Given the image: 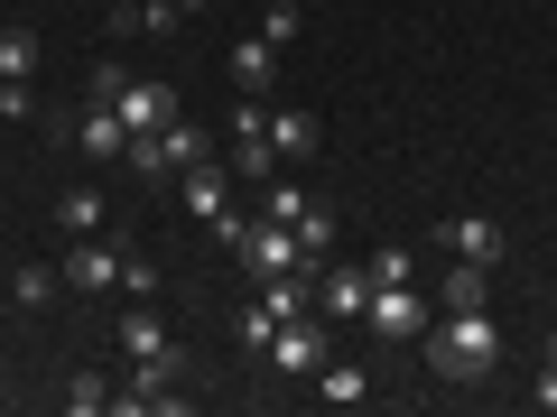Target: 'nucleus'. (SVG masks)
<instances>
[{
  "instance_id": "1",
  "label": "nucleus",
  "mask_w": 557,
  "mask_h": 417,
  "mask_svg": "<svg viewBox=\"0 0 557 417\" xmlns=\"http://www.w3.org/2000/svg\"><path fill=\"white\" fill-rule=\"evenodd\" d=\"M428 371L446 380V390H465V380H483L502 362V325H493V306H446V325H428Z\"/></svg>"
},
{
  "instance_id": "2",
  "label": "nucleus",
  "mask_w": 557,
  "mask_h": 417,
  "mask_svg": "<svg viewBox=\"0 0 557 417\" xmlns=\"http://www.w3.org/2000/svg\"><path fill=\"white\" fill-rule=\"evenodd\" d=\"M121 159H131V177H139V186H177L186 167L205 159V130L177 112V121H159V130H139L131 149H121Z\"/></svg>"
},
{
  "instance_id": "3",
  "label": "nucleus",
  "mask_w": 557,
  "mask_h": 417,
  "mask_svg": "<svg viewBox=\"0 0 557 417\" xmlns=\"http://www.w3.org/2000/svg\"><path fill=\"white\" fill-rule=\"evenodd\" d=\"M233 260H242V269H251V278H298V269H325V260L317 251H307V241L298 232H288V223H242V241H233Z\"/></svg>"
},
{
  "instance_id": "4",
  "label": "nucleus",
  "mask_w": 557,
  "mask_h": 417,
  "mask_svg": "<svg viewBox=\"0 0 557 417\" xmlns=\"http://www.w3.org/2000/svg\"><path fill=\"white\" fill-rule=\"evenodd\" d=\"M270 362H278V380H317L325 362H335V343H325V316H288L270 334Z\"/></svg>"
},
{
  "instance_id": "5",
  "label": "nucleus",
  "mask_w": 557,
  "mask_h": 417,
  "mask_svg": "<svg viewBox=\"0 0 557 417\" xmlns=\"http://www.w3.org/2000/svg\"><path fill=\"white\" fill-rule=\"evenodd\" d=\"M260 130H270V159L278 167H307V159H317V112H298V102H260Z\"/></svg>"
},
{
  "instance_id": "6",
  "label": "nucleus",
  "mask_w": 557,
  "mask_h": 417,
  "mask_svg": "<svg viewBox=\"0 0 557 417\" xmlns=\"http://www.w3.org/2000/svg\"><path fill=\"white\" fill-rule=\"evenodd\" d=\"M317 316L335 325V316H372V269L362 260H325L317 269Z\"/></svg>"
},
{
  "instance_id": "7",
  "label": "nucleus",
  "mask_w": 557,
  "mask_h": 417,
  "mask_svg": "<svg viewBox=\"0 0 557 417\" xmlns=\"http://www.w3.org/2000/svg\"><path fill=\"white\" fill-rule=\"evenodd\" d=\"M362 325H372L381 343H418L428 334V298H418V288H372V316Z\"/></svg>"
},
{
  "instance_id": "8",
  "label": "nucleus",
  "mask_w": 557,
  "mask_h": 417,
  "mask_svg": "<svg viewBox=\"0 0 557 417\" xmlns=\"http://www.w3.org/2000/svg\"><path fill=\"white\" fill-rule=\"evenodd\" d=\"M65 288H84V298H102V288H121V251L102 232L65 241Z\"/></svg>"
},
{
  "instance_id": "9",
  "label": "nucleus",
  "mask_w": 557,
  "mask_h": 417,
  "mask_svg": "<svg viewBox=\"0 0 557 417\" xmlns=\"http://www.w3.org/2000/svg\"><path fill=\"white\" fill-rule=\"evenodd\" d=\"M428 241H446V260H474V269H502V223H483V214H456V223H437Z\"/></svg>"
},
{
  "instance_id": "10",
  "label": "nucleus",
  "mask_w": 557,
  "mask_h": 417,
  "mask_svg": "<svg viewBox=\"0 0 557 417\" xmlns=\"http://www.w3.org/2000/svg\"><path fill=\"white\" fill-rule=\"evenodd\" d=\"M233 93H242V102H270V93H278V47L260 38V28L233 47Z\"/></svg>"
},
{
  "instance_id": "11",
  "label": "nucleus",
  "mask_w": 557,
  "mask_h": 417,
  "mask_svg": "<svg viewBox=\"0 0 557 417\" xmlns=\"http://www.w3.org/2000/svg\"><path fill=\"white\" fill-rule=\"evenodd\" d=\"M75 149L84 159H121V149H131V130H121V112L102 93H84V112H75Z\"/></svg>"
},
{
  "instance_id": "12",
  "label": "nucleus",
  "mask_w": 557,
  "mask_h": 417,
  "mask_svg": "<svg viewBox=\"0 0 557 417\" xmlns=\"http://www.w3.org/2000/svg\"><path fill=\"white\" fill-rule=\"evenodd\" d=\"M112 334H121V353H131V362H186L177 343H168V325L149 316V298H131V316H121Z\"/></svg>"
},
{
  "instance_id": "13",
  "label": "nucleus",
  "mask_w": 557,
  "mask_h": 417,
  "mask_svg": "<svg viewBox=\"0 0 557 417\" xmlns=\"http://www.w3.org/2000/svg\"><path fill=\"white\" fill-rule=\"evenodd\" d=\"M233 177H278L270 130H260V102H242V112H233Z\"/></svg>"
},
{
  "instance_id": "14",
  "label": "nucleus",
  "mask_w": 557,
  "mask_h": 417,
  "mask_svg": "<svg viewBox=\"0 0 557 417\" xmlns=\"http://www.w3.org/2000/svg\"><path fill=\"white\" fill-rule=\"evenodd\" d=\"M177 195H186V214H196V223L233 214V186H223V167H214V159H196V167H186V177H177Z\"/></svg>"
},
{
  "instance_id": "15",
  "label": "nucleus",
  "mask_w": 557,
  "mask_h": 417,
  "mask_svg": "<svg viewBox=\"0 0 557 417\" xmlns=\"http://www.w3.org/2000/svg\"><path fill=\"white\" fill-rule=\"evenodd\" d=\"M28 75H38V28L0 20V84H28Z\"/></svg>"
},
{
  "instance_id": "16",
  "label": "nucleus",
  "mask_w": 557,
  "mask_h": 417,
  "mask_svg": "<svg viewBox=\"0 0 557 417\" xmlns=\"http://www.w3.org/2000/svg\"><path fill=\"white\" fill-rule=\"evenodd\" d=\"M307 204H317V195H307L298 177H260V223H288V232H298Z\"/></svg>"
},
{
  "instance_id": "17",
  "label": "nucleus",
  "mask_w": 557,
  "mask_h": 417,
  "mask_svg": "<svg viewBox=\"0 0 557 417\" xmlns=\"http://www.w3.org/2000/svg\"><path fill=\"white\" fill-rule=\"evenodd\" d=\"M317 399H325V408H362V399H372V371H362V362H325Z\"/></svg>"
},
{
  "instance_id": "18",
  "label": "nucleus",
  "mask_w": 557,
  "mask_h": 417,
  "mask_svg": "<svg viewBox=\"0 0 557 417\" xmlns=\"http://www.w3.org/2000/svg\"><path fill=\"white\" fill-rule=\"evenodd\" d=\"M57 232H65V241L102 232V195H94V186H57Z\"/></svg>"
},
{
  "instance_id": "19",
  "label": "nucleus",
  "mask_w": 557,
  "mask_h": 417,
  "mask_svg": "<svg viewBox=\"0 0 557 417\" xmlns=\"http://www.w3.org/2000/svg\"><path fill=\"white\" fill-rule=\"evenodd\" d=\"M437 306H493V269H474V260H456L437 288Z\"/></svg>"
},
{
  "instance_id": "20",
  "label": "nucleus",
  "mask_w": 557,
  "mask_h": 417,
  "mask_svg": "<svg viewBox=\"0 0 557 417\" xmlns=\"http://www.w3.org/2000/svg\"><path fill=\"white\" fill-rule=\"evenodd\" d=\"M260 38H270V47H298V28H307V10H298V0H270V10H260Z\"/></svg>"
},
{
  "instance_id": "21",
  "label": "nucleus",
  "mask_w": 557,
  "mask_h": 417,
  "mask_svg": "<svg viewBox=\"0 0 557 417\" xmlns=\"http://www.w3.org/2000/svg\"><path fill=\"white\" fill-rule=\"evenodd\" d=\"M362 269H372V288H409V278H418V260L399 251V241H381V251L362 260Z\"/></svg>"
},
{
  "instance_id": "22",
  "label": "nucleus",
  "mask_w": 557,
  "mask_h": 417,
  "mask_svg": "<svg viewBox=\"0 0 557 417\" xmlns=\"http://www.w3.org/2000/svg\"><path fill=\"white\" fill-rule=\"evenodd\" d=\"M65 408H75V417H102V408H112V380H102V371H75V380H65Z\"/></svg>"
},
{
  "instance_id": "23",
  "label": "nucleus",
  "mask_w": 557,
  "mask_h": 417,
  "mask_svg": "<svg viewBox=\"0 0 557 417\" xmlns=\"http://www.w3.org/2000/svg\"><path fill=\"white\" fill-rule=\"evenodd\" d=\"M10 298H20V306H47V298H57V269H47V260H28V269H10Z\"/></svg>"
},
{
  "instance_id": "24",
  "label": "nucleus",
  "mask_w": 557,
  "mask_h": 417,
  "mask_svg": "<svg viewBox=\"0 0 557 417\" xmlns=\"http://www.w3.org/2000/svg\"><path fill=\"white\" fill-rule=\"evenodd\" d=\"M121 298H159V260H139V251H121Z\"/></svg>"
},
{
  "instance_id": "25",
  "label": "nucleus",
  "mask_w": 557,
  "mask_h": 417,
  "mask_svg": "<svg viewBox=\"0 0 557 417\" xmlns=\"http://www.w3.org/2000/svg\"><path fill=\"white\" fill-rule=\"evenodd\" d=\"M298 241H307V251L325 260V251H335V214H325V204H307V223H298Z\"/></svg>"
},
{
  "instance_id": "26",
  "label": "nucleus",
  "mask_w": 557,
  "mask_h": 417,
  "mask_svg": "<svg viewBox=\"0 0 557 417\" xmlns=\"http://www.w3.org/2000/svg\"><path fill=\"white\" fill-rule=\"evenodd\" d=\"M38 112V93H28V84H0V121H28Z\"/></svg>"
},
{
  "instance_id": "27",
  "label": "nucleus",
  "mask_w": 557,
  "mask_h": 417,
  "mask_svg": "<svg viewBox=\"0 0 557 417\" xmlns=\"http://www.w3.org/2000/svg\"><path fill=\"white\" fill-rule=\"evenodd\" d=\"M530 408H557V353H548V371L530 380Z\"/></svg>"
},
{
  "instance_id": "28",
  "label": "nucleus",
  "mask_w": 557,
  "mask_h": 417,
  "mask_svg": "<svg viewBox=\"0 0 557 417\" xmlns=\"http://www.w3.org/2000/svg\"><path fill=\"white\" fill-rule=\"evenodd\" d=\"M121 10H149V0H121ZM121 10H112V20H121Z\"/></svg>"
},
{
  "instance_id": "29",
  "label": "nucleus",
  "mask_w": 557,
  "mask_h": 417,
  "mask_svg": "<svg viewBox=\"0 0 557 417\" xmlns=\"http://www.w3.org/2000/svg\"><path fill=\"white\" fill-rule=\"evenodd\" d=\"M186 10H223V0H186Z\"/></svg>"
},
{
  "instance_id": "30",
  "label": "nucleus",
  "mask_w": 557,
  "mask_h": 417,
  "mask_svg": "<svg viewBox=\"0 0 557 417\" xmlns=\"http://www.w3.org/2000/svg\"><path fill=\"white\" fill-rule=\"evenodd\" d=\"M298 10H317V0H298Z\"/></svg>"
},
{
  "instance_id": "31",
  "label": "nucleus",
  "mask_w": 557,
  "mask_h": 417,
  "mask_svg": "<svg viewBox=\"0 0 557 417\" xmlns=\"http://www.w3.org/2000/svg\"><path fill=\"white\" fill-rule=\"evenodd\" d=\"M548 353H557V343H548Z\"/></svg>"
}]
</instances>
